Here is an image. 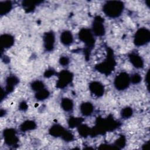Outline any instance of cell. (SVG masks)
<instances>
[{
    "mask_svg": "<svg viewBox=\"0 0 150 150\" xmlns=\"http://www.w3.org/2000/svg\"><path fill=\"white\" fill-rule=\"evenodd\" d=\"M118 127V122L114 120L112 117L106 118H99L96 121V126L91 129L90 135L96 136L105 132L113 131Z\"/></svg>",
    "mask_w": 150,
    "mask_h": 150,
    "instance_id": "1",
    "label": "cell"
},
{
    "mask_svg": "<svg viewBox=\"0 0 150 150\" xmlns=\"http://www.w3.org/2000/svg\"><path fill=\"white\" fill-rule=\"evenodd\" d=\"M124 9V4L120 1H107L103 6L104 14L110 18H116L121 15Z\"/></svg>",
    "mask_w": 150,
    "mask_h": 150,
    "instance_id": "2",
    "label": "cell"
},
{
    "mask_svg": "<svg viewBox=\"0 0 150 150\" xmlns=\"http://www.w3.org/2000/svg\"><path fill=\"white\" fill-rule=\"evenodd\" d=\"M107 53V56L104 61L95 66V69L97 71L107 76L114 71L116 64L112 50L108 49Z\"/></svg>",
    "mask_w": 150,
    "mask_h": 150,
    "instance_id": "3",
    "label": "cell"
},
{
    "mask_svg": "<svg viewBox=\"0 0 150 150\" xmlns=\"http://www.w3.org/2000/svg\"><path fill=\"white\" fill-rule=\"evenodd\" d=\"M79 38L82 41L86 46V50L87 52V57L88 56L89 53L93 48L95 43L94 35L91 30L88 28H82L79 32Z\"/></svg>",
    "mask_w": 150,
    "mask_h": 150,
    "instance_id": "4",
    "label": "cell"
},
{
    "mask_svg": "<svg viewBox=\"0 0 150 150\" xmlns=\"http://www.w3.org/2000/svg\"><path fill=\"white\" fill-rule=\"evenodd\" d=\"M150 40V32L146 28L138 29L134 36V43L138 47L146 45Z\"/></svg>",
    "mask_w": 150,
    "mask_h": 150,
    "instance_id": "5",
    "label": "cell"
},
{
    "mask_svg": "<svg viewBox=\"0 0 150 150\" xmlns=\"http://www.w3.org/2000/svg\"><path fill=\"white\" fill-rule=\"evenodd\" d=\"M130 83V76L124 71L118 74L114 80V87L120 91L127 89L129 86Z\"/></svg>",
    "mask_w": 150,
    "mask_h": 150,
    "instance_id": "6",
    "label": "cell"
},
{
    "mask_svg": "<svg viewBox=\"0 0 150 150\" xmlns=\"http://www.w3.org/2000/svg\"><path fill=\"white\" fill-rule=\"evenodd\" d=\"M57 77L56 87L59 88H64L71 82L73 74L69 70H63L57 73Z\"/></svg>",
    "mask_w": 150,
    "mask_h": 150,
    "instance_id": "7",
    "label": "cell"
},
{
    "mask_svg": "<svg viewBox=\"0 0 150 150\" xmlns=\"http://www.w3.org/2000/svg\"><path fill=\"white\" fill-rule=\"evenodd\" d=\"M91 31L94 36H103L105 33L104 20L100 16H96L91 26Z\"/></svg>",
    "mask_w": 150,
    "mask_h": 150,
    "instance_id": "8",
    "label": "cell"
},
{
    "mask_svg": "<svg viewBox=\"0 0 150 150\" xmlns=\"http://www.w3.org/2000/svg\"><path fill=\"white\" fill-rule=\"evenodd\" d=\"M3 137L5 143L8 146H14L17 145L19 139L16 135V131L13 128H6L3 131Z\"/></svg>",
    "mask_w": 150,
    "mask_h": 150,
    "instance_id": "9",
    "label": "cell"
},
{
    "mask_svg": "<svg viewBox=\"0 0 150 150\" xmlns=\"http://www.w3.org/2000/svg\"><path fill=\"white\" fill-rule=\"evenodd\" d=\"M43 46L46 51H52L54 47L55 36L52 31L45 33L43 36Z\"/></svg>",
    "mask_w": 150,
    "mask_h": 150,
    "instance_id": "10",
    "label": "cell"
},
{
    "mask_svg": "<svg viewBox=\"0 0 150 150\" xmlns=\"http://www.w3.org/2000/svg\"><path fill=\"white\" fill-rule=\"evenodd\" d=\"M89 90L91 93L97 97H100L104 93L103 84L98 81H93L89 84Z\"/></svg>",
    "mask_w": 150,
    "mask_h": 150,
    "instance_id": "11",
    "label": "cell"
},
{
    "mask_svg": "<svg viewBox=\"0 0 150 150\" xmlns=\"http://www.w3.org/2000/svg\"><path fill=\"white\" fill-rule=\"evenodd\" d=\"M128 58L131 64L135 68L142 69L144 67V60L138 54L134 52H131L128 54Z\"/></svg>",
    "mask_w": 150,
    "mask_h": 150,
    "instance_id": "12",
    "label": "cell"
},
{
    "mask_svg": "<svg viewBox=\"0 0 150 150\" xmlns=\"http://www.w3.org/2000/svg\"><path fill=\"white\" fill-rule=\"evenodd\" d=\"M1 46L3 49H8L14 44V38L10 34L5 33L1 36L0 38Z\"/></svg>",
    "mask_w": 150,
    "mask_h": 150,
    "instance_id": "13",
    "label": "cell"
},
{
    "mask_svg": "<svg viewBox=\"0 0 150 150\" xmlns=\"http://www.w3.org/2000/svg\"><path fill=\"white\" fill-rule=\"evenodd\" d=\"M66 129L60 124L53 125L49 130V133L50 135L54 137H62L64 134Z\"/></svg>",
    "mask_w": 150,
    "mask_h": 150,
    "instance_id": "14",
    "label": "cell"
},
{
    "mask_svg": "<svg viewBox=\"0 0 150 150\" xmlns=\"http://www.w3.org/2000/svg\"><path fill=\"white\" fill-rule=\"evenodd\" d=\"M80 111L84 117H88L94 111V106L90 102H83L80 105Z\"/></svg>",
    "mask_w": 150,
    "mask_h": 150,
    "instance_id": "15",
    "label": "cell"
},
{
    "mask_svg": "<svg viewBox=\"0 0 150 150\" xmlns=\"http://www.w3.org/2000/svg\"><path fill=\"white\" fill-rule=\"evenodd\" d=\"M19 83V79L15 76H9L6 79L5 93H9L13 90L14 87Z\"/></svg>",
    "mask_w": 150,
    "mask_h": 150,
    "instance_id": "16",
    "label": "cell"
},
{
    "mask_svg": "<svg viewBox=\"0 0 150 150\" xmlns=\"http://www.w3.org/2000/svg\"><path fill=\"white\" fill-rule=\"evenodd\" d=\"M61 43L66 46H69L71 45L73 42V36L71 32L69 30H64L62 32L60 36Z\"/></svg>",
    "mask_w": 150,
    "mask_h": 150,
    "instance_id": "17",
    "label": "cell"
},
{
    "mask_svg": "<svg viewBox=\"0 0 150 150\" xmlns=\"http://www.w3.org/2000/svg\"><path fill=\"white\" fill-rule=\"evenodd\" d=\"M60 105L62 108L66 112H70L73 110L74 107V103L72 100L69 98H63L60 102Z\"/></svg>",
    "mask_w": 150,
    "mask_h": 150,
    "instance_id": "18",
    "label": "cell"
},
{
    "mask_svg": "<svg viewBox=\"0 0 150 150\" xmlns=\"http://www.w3.org/2000/svg\"><path fill=\"white\" fill-rule=\"evenodd\" d=\"M12 4L11 1H2L0 3V14L4 15L8 13L12 8Z\"/></svg>",
    "mask_w": 150,
    "mask_h": 150,
    "instance_id": "19",
    "label": "cell"
},
{
    "mask_svg": "<svg viewBox=\"0 0 150 150\" xmlns=\"http://www.w3.org/2000/svg\"><path fill=\"white\" fill-rule=\"evenodd\" d=\"M36 128V124L32 120H26L20 126V129L22 132L33 130Z\"/></svg>",
    "mask_w": 150,
    "mask_h": 150,
    "instance_id": "20",
    "label": "cell"
},
{
    "mask_svg": "<svg viewBox=\"0 0 150 150\" xmlns=\"http://www.w3.org/2000/svg\"><path fill=\"white\" fill-rule=\"evenodd\" d=\"M42 2L41 1H25L22 2V6L24 9L27 12H30L32 11L35 8V6Z\"/></svg>",
    "mask_w": 150,
    "mask_h": 150,
    "instance_id": "21",
    "label": "cell"
},
{
    "mask_svg": "<svg viewBox=\"0 0 150 150\" xmlns=\"http://www.w3.org/2000/svg\"><path fill=\"white\" fill-rule=\"evenodd\" d=\"M79 134L83 137H87L91 134V129L86 124H80L77 127Z\"/></svg>",
    "mask_w": 150,
    "mask_h": 150,
    "instance_id": "22",
    "label": "cell"
},
{
    "mask_svg": "<svg viewBox=\"0 0 150 150\" xmlns=\"http://www.w3.org/2000/svg\"><path fill=\"white\" fill-rule=\"evenodd\" d=\"M83 121V118L81 117H71L68 120V125L71 128H74L75 127H78L80 124H82Z\"/></svg>",
    "mask_w": 150,
    "mask_h": 150,
    "instance_id": "23",
    "label": "cell"
},
{
    "mask_svg": "<svg viewBox=\"0 0 150 150\" xmlns=\"http://www.w3.org/2000/svg\"><path fill=\"white\" fill-rule=\"evenodd\" d=\"M50 96V92L46 88H43L39 91L36 92L35 97V98L39 101H42L47 99Z\"/></svg>",
    "mask_w": 150,
    "mask_h": 150,
    "instance_id": "24",
    "label": "cell"
},
{
    "mask_svg": "<svg viewBox=\"0 0 150 150\" xmlns=\"http://www.w3.org/2000/svg\"><path fill=\"white\" fill-rule=\"evenodd\" d=\"M30 86H31L32 89L36 92L39 91L45 88V84H44L43 82L42 81H40L39 80L33 81L31 83Z\"/></svg>",
    "mask_w": 150,
    "mask_h": 150,
    "instance_id": "25",
    "label": "cell"
},
{
    "mask_svg": "<svg viewBox=\"0 0 150 150\" xmlns=\"http://www.w3.org/2000/svg\"><path fill=\"white\" fill-rule=\"evenodd\" d=\"M126 144V139L125 137L123 135H121L114 142V146L115 149H121L125 146Z\"/></svg>",
    "mask_w": 150,
    "mask_h": 150,
    "instance_id": "26",
    "label": "cell"
},
{
    "mask_svg": "<svg viewBox=\"0 0 150 150\" xmlns=\"http://www.w3.org/2000/svg\"><path fill=\"white\" fill-rule=\"evenodd\" d=\"M133 114L132 109L129 107H126L122 108L121 111V115L124 119H128L130 118Z\"/></svg>",
    "mask_w": 150,
    "mask_h": 150,
    "instance_id": "27",
    "label": "cell"
},
{
    "mask_svg": "<svg viewBox=\"0 0 150 150\" xmlns=\"http://www.w3.org/2000/svg\"><path fill=\"white\" fill-rule=\"evenodd\" d=\"M141 79L142 77L141 75L137 73H134L130 76V81L134 84H137L139 83L141 81Z\"/></svg>",
    "mask_w": 150,
    "mask_h": 150,
    "instance_id": "28",
    "label": "cell"
},
{
    "mask_svg": "<svg viewBox=\"0 0 150 150\" xmlns=\"http://www.w3.org/2000/svg\"><path fill=\"white\" fill-rule=\"evenodd\" d=\"M62 138L66 142H70L74 139V135L70 131L66 130Z\"/></svg>",
    "mask_w": 150,
    "mask_h": 150,
    "instance_id": "29",
    "label": "cell"
},
{
    "mask_svg": "<svg viewBox=\"0 0 150 150\" xmlns=\"http://www.w3.org/2000/svg\"><path fill=\"white\" fill-rule=\"evenodd\" d=\"M59 63L63 66H66L69 63V59L67 56H62L59 59Z\"/></svg>",
    "mask_w": 150,
    "mask_h": 150,
    "instance_id": "30",
    "label": "cell"
},
{
    "mask_svg": "<svg viewBox=\"0 0 150 150\" xmlns=\"http://www.w3.org/2000/svg\"><path fill=\"white\" fill-rule=\"evenodd\" d=\"M54 74H55L54 70L52 69H47V70H46V71L44 73V76L45 77L48 78V77H50L52 76Z\"/></svg>",
    "mask_w": 150,
    "mask_h": 150,
    "instance_id": "31",
    "label": "cell"
},
{
    "mask_svg": "<svg viewBox=\"0 0 150 150\" xmlns=\"http://www.w3.org/2000/svg\"><path fill=\"white\" fill-rule=\"evenodd\" d=\"M27 107H28V105H27L26 103H25V102H23V101L22 103H21L20 104V105H19V108L21 109V110H26V109H27Z\"/></svg>",
    "mask_w": 150,
    "mask_h": 150,
    "instance_id": "32",
    "label": "cell"
},
{
    "mask_svg": "<svg viewBox=\"0 0 150 150\" xmlns=\"http://www.w3.org/2000/svg\"><path fill=\"white\" fill-rule=\"evenodd\" d=\"M149 146V144L148 143H145L144 145V146L142 147L143 148H148Z\"/></svg>",
    "mask_w": 150,
    "mask_h": 150,
    "instance_id": "33",
    "label": "cell"
}]
</instances>
